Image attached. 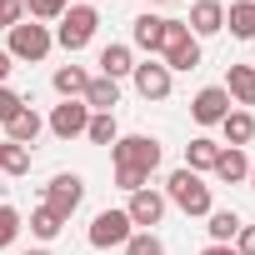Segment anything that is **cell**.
I'll return each mask as SVG.
<instances>
[{
  "label": "cell",
  "mask_w": 255,
  "mask_h": 255,
  "mask_svg": "<svg viewBox=\"0 0 255 255\" xmlns=\"http://www.w3.org/2000/svg\"><path fill=\"white\" fill-rule=\"evenodd\" d=\"M20 110H25V100H20V95H15L10 85H0V125H10V120H15Z\"/></svg>",
  "instance_id": "cell-30"
},
{
  "label": "cell",
  "mask_w": 255,
  "mask_h": 255,
  "mask_svg": "<svg viewBox=\"0 0 255 255\" xmlns=\"http://www.w3.org/2000/svg\"><path fill=\"white\" fill-rule=\"evenodd\" d=\"M80 200H85V180H80V175H55V180L45 185V205H50L60 220H70V215L80 210Z\"/></svg>",
  "instance_id": "cell-6"
},
{
  "label": "cell",
  "mask_w": 255,
  "mask_h": 255,
  "mask_svg": "<svg viewBox=\"0 0 255 255\" xmlns=\"http://www.w3.org/2000/svg\"><path fill=\"white\" fill-rule=\"evenodd\" d=\"M25 255H50V250H25Z\"/></svg>",
  "instance_id": "cell-36"
},
{
  "label": "cell",
  "mask_w": 255,
  "mask_h": 255,
  "mask_svg": "<svg viewBox=\"0 0 255 255\" xmlns=\"http://www.w3.org/2000/svg\"><path fill=\"white\" fill-rule=\"evenodd\" d=\"M145 180H150L145 170H130V165H115V185H120V190H130V195H135V190H145Z\"/></svg>",
  "instance_id": "cell-31"
},
{
  "label": "cell",
  "mask_w": 255,
  "mask_h": 255,
  "mask_svg": "<svg viewBox=\"0 0 255 255\" xmlns=\"http://www.w3.org/2000/svg\"><path fill=\"white\" fill-rule=\"evenodd\" d=\"M205 220H210V225H205V230H210V245H230V240H235V230L245 225L235 210H210Z\"/></svg>",
  "instance_id": "cell-20"
},
{
  "label": "cell",
  "mask_w": 255,
  "mask_h": 255,
  "mask_svg": "<svg viewBox=\"0 0 255 255\" xmlns=\"http://www.w3.org/2000/svg\"><path fill=\"white\" fill-rule=\"evenodd\" d=\"M5 130H10V140H15V145H35V135L45 130V120H40V115H35L30 105H25V110H20V115H15V120L5 125Z\"/></svg>",
  "instance_id": "cell-21"
},
{
  "label": "cell",
  "mask_w": 255,
  "mask_h": 255,
  "mask_svg": "<svg viewBox=\"0 0 255 255\" xmlns=\"http://www.w3.org/2000/svg\"><path fill=\"white\" fill-rule=\"evenodd\" d=\"M130 75H135V90H140L145 100H165V95H170V85H175V75H170L160 60H145V65H135Z\"/></svg>",
  "instance_id": "cell-9"
},
{
  "label": "cell",
  "mask_w": 255,
  "mask_h": 255,
  "mask_svg": "<svg viewBox=\"0 0 255 255\" xmlns=\"http://www.w3.org/2000/svg\"><path fill=\"white\" fill-rule=\"evenodd\" d=\"M25 10H30V20H60L70 10V0H25Z\"/></svg>",
  "instance_id": "cell-28"
},
{
  "label": "cell",
  "mask_w": 255,
  "mask_h": 255,
  "mask_svg": "<svg viewBox=\"0 0 255 255\" xmlns=\"http://www.w3.org/2000/svg\"><path fill=\"white\" fill-rule=\"evenodd\" d=\"M165 200H175L185 215H210V185L195 175V170H170V180H165Z\"/></svg>",
  "instance_id": "cell-1"
},
{
  "label": "cell",
  "mask_w": 255,
  "mask_h": 255,
  "mask_svg": "<svg viewBox=\"0 0 255 255\" xmlns=\"http://www.w3.org/2000/svg\"><path fill=\"white\" fill-rule=\"evenodd\" d=\"M125 255H165V245H160L155 230H135L130 240H125Z\"/></svg>",
  "instance_id": "cell-27"
},
{
  "label": "cell",
  "mask_w": 255,
  "mask_h": 255,
  "mask_svg": "<svg viewBox=\"0 0 255 255\" xmlns=\"http://www.w3.org/2000/svg\"><path fill=\"white\" fill-rule=\"evenodd\" d=\"M50 45H55V35L45 30V25H30V20H20V25H10V60H45L50 55Z\"/></svg>",
  "instance_id": "cell-4"
},
{
  "label": "cell",
  "mask_w": 255,
  "mask_h": 255,
  "mask_svg": "<svg viewBox=\"0 0 255 255\" xmlns=\"http://www.w3.org/2000/svg\"><path fill=\"white\" fill-rule=\"evenodd\" d=\"M250 185H255V170H250Z\"/></svg>",
  "instance_id": "cell-37"
},
{
  "label": "cell",
  "mask_w": 255,
  "mask_h": 255,
  "mask_svg": "<svg viewBox=\"0 0 255 255\" xmlns=\"http://www.w3.org/2000/svg\"><path fill=\"white\" fill-rule=\"evenodd\" d=\"M65 230V220L50 210V205H40V210H30V235H40V240H55Z\"/></svg>",
  "instance_id": "cell-26"
},
{
  "label": "cell",
  "mask_w": 255,
  "mask_h": 255,
  "mask_svg": "<svg viewBox=\"0 0 255 255\" xmlns=\"http://www.w3.org/2000/svg\"><path fill=\"white\" fill-rule=\"evenodd\" d=\"M225 95H230V105H255V65H230Z\"/></svg>",
  "instance_id": "cell-14"
},
{
  "label": "cell",
  "mask_w": 255,
  "mask_h": 255,
  "mask_svg": "<svg viewBox=\"0 0 255 255\" xmlns=\"http://www.w3.org/2000/svg\"><path fill=\"white\" fill-rule=\"evenodd\" d=\"M25 20V0H0V30H10Z\"/></svg>",
  "instance_id": "cell-32"
},
{
  "label": "cell",
  "mask_w": 255,
  "mask_h": 255,
  "mask_svg": "<svg viewBox=\"0 0 255 255\" xmlns=\"http://www.w3.org/2000/svg\"><path fill=\"white\" fill-rule=\"evenodd\" d=\"M135 45L155 55V50L165 45V20H160V15H140V20H135Z\"/></svg>",
  "instance_id": "cell-22"
},
{
  "label": "cell",
  "mask_w": 255,
  "mask_h": 255,
  "mask_svg": "<svg viewBox=\"0 0 255 255\" xmlns=\"http://www.w3.org/2000/svg\"><path fill=\"white\" fill-rule=\"evenodd\" d=\"M85 140H90V145H115V140H120V125H115V115H90V125H85Z\"/></svg>",
  "instance_id": "cell-25"
},
{
  "label": "cell",
  "mask_w": 255,
  "mask_h": 255,
  "mask_svg": "<svg viewBox=\"0 0 255 255\" xmlns=\"http://www.w3.org/2000/svg\"><path fill=\"white\" fill-rule=\"evenodd\" d=\"M220 150H225V145H215L210 135H195V140L185 145V170H195V175H200V170H215Z\"/></svg>",
  "instance_id": "cell-17"
},
{
  "label": "cell",
  "mask_w": 255,
  "mask_h": 255,
  "mask_svg": "<svg viewBox=\"0 0 255 255\" xmlns=\"http://www.w3.org/2000/svg\"><path fill=\"white\" fill-rule=\"evenodd\" d=\"M110 155H115V165H130V170H155L160 165V140L155 135H120L115 145H110Z\"/></svg>",
  "instance_id": "cell-2"
},
{
  "label": "cell",
  "mask_w": 255,
  "mask_h": 255,
  "mask_svg": "<svg viewBox=\"0 0 255 255\" xmlns=\"http://www.w3.org/2000/svg\"><path fill=\"white\" fill-rule=\"evenodd\" d=\"M225 25H230L235 40H255V0H235L230 15H225Z\"/></svg>",
  "instance_id": "cell-19"
},
{
  "label": "cell",
  "mask_w": 255,
  "mask_h": 255,
  "mask_svg": "<svg viewBox=\"0 0 255 255\" xmlns=\"http://www.w3.org/2000/svg\"><path fill=\"white\" fill-rule=\"evenodd\" d=\"M220 130H225V145L240 150V145L255 140V115H250V110H230V115L220 120Z\"/></svg>",
  "instance_id": "cell-15"
},
{
  "label": "cell",
  "mask_w": 255,
  "mask_h": 255,
  "mask_svg": "<svg viewBox=\"0 0 255 255\" xmlns=\"http://www.w3.org/2000/svg\"><path fill=\"white\" fill-rule=\"evenodd\" d=\"M0 170H5V175H25V170H30V145L0 140Z\"/></svg>",
  "instance_id": "cell-24"
},
{
  "label": "cell",
  "mask_w": 255,
  "mask_h": 255,
  "mask_svg": "<svg viewBox=\"0 0 255 255\" xmlns=\"http://www.w3.org/2000/svg\"><path fill=\"white\" fill-rule=\"evenodd\" d=\"M125 215H130V225H135V230H150V225H160V215H165V195L145 185V190H135V195H130Z\"/></svg>",
  "instance_id": "cell-8"
},
{
  "label": "cell",
  "mask_w": 255,
  "mask_h": 255,
  "mask_svg": "<svg viewBox=\"0 0 255 255\" xmlns=\"http://www.w3.org/2000/svg\"><path fill=\"white\" fill-rule=\"evenodd\" d=\"M130 235H135V225H130V215H125V210H100V215L90 220V245H95V250L125 245Z\"/></svg>",
  "instance_id": "cell-5"
},
{
  "label": "cell",
  "mask_w": 255,
  "mask_h": 255,
  "mask_svg": "<svg viewBox=\"0 0 255 255\" xmlns=\"http://www.w3.org/2000/svg\"><path fill=\"white\" fill-rule=\"evenodd\" d=\"M130 70H135L130 45H105V50H100V75H105V80H115V85H120Z\"/></svg>",
  "instance_id": "cell-16"
},
{
  "label": "cell",
  "mask_w": 255,
  "mask_h": 255,
  "mask_svg": "<svg viewBox=\"0 0 255 255\" xmlns=\"http://www.w3.org/2000/svg\"><path fill=\"white\" fill-rule=\"evenodd\" d=\"M235 255H255V225H240L235 230Z\"/></svg>",
  "instance_id": "cell-33"
},
{
  "label": "cell",
  "mask_w": 255,
  "mask_h": 255,
  "mask_svg": "<svg viewBox=\"0 0 255 255\" xmlns=\"http://www.w3.org/2000/svg\"><path fill=\"white\" fill-rule=\"evenodd\" d=\"M165 5H175V0H165Z\"/></svg>",
  "instance_id": "cell-38"
},
{
  "label": "cell",
  "mask_w": 255,
  "mask_h": 255,
  "mask_svg": "<svg viewBox=\"0 0 255 255\" xmlns=\"http://www.w3.org/2000/svg\"><path fill=\"white\" fill-rule=\"evenodd\" d=\"M85 85H90V75H85L80 65H60V70H55V90H60L65 100H80Z\"/></svg>",
  "instance_id": "cell-23"
},
{
  "label": "cell",
  "mask_w": 255,
  "mask_h": 255,
  "mask_svg": "<svg viewBox=\"0 0 255 255\" xmlns=\"http://www.w3.org/2000/svg\"><path fill=\"white\" fill-rule=\"evenodd\" d=\"M160 55H165L160 65H165L170 75H175V70H195V65H200V40H195V35H180V40H170Z\"/></svg>",
  "instance_id": "cell-12"
},
{
  "label": "cell",
  "mask_w": 255,
  "mask_h": 255,
  "mask_svg": "<svg viewBox=\"0 0 255 255\" xmlns=\"http://www.w3.org/2000/svg\"><path fill=\"white\" fill-rule=\"evenodd\" d=\"M85 125H90V105H85V100H60V105L50 110V130H55L60 140L85 135Z\"/></svg>",
  "instance_id": "cell-7"
},
{
  "label": "cell",
  "mask_w": 255,
  "mask_h": 255,
  "mask_svg": "<svg viewBox=\"0 0 255 255\" xmlns=\"http://www.w3.org/2000/svg\"><path fill=\"white\" fill-rule=\"evenodd\" d=\"M215 180H225V185H240V180H250V160H245V150H220V160H215V170H210Z\"/></svg>",
  "instance_id": "cell-18"
},
{
  "label": "cell",
  "mask_w": 255,
  "mask_h": 255,
  "mask_svg": "<svg viewBox=\"0 0 255 255\" xmlns=\"http://www.w3.org/2000/svg\"><path fill=\"white\" fill-rule=\"evenodd\" d=\"M85 105H90V115H115V105H120V85L115 80H105V75H95L90 85H85V95H80Z\"/></svg>",
  "instance_id": "cell-13"
},
{
  "label": "cell",
  "mask_w": 255,
  "mask_h": 255,
  "mask_svg": "<svg viewBox=\"0 0 255 255\" xmlns=\"http://www.w3.org/2000/svg\"><path fill=\"white\" fill-rule=\"evenodd\" d=\"M15 70V60H10V50H0V85H5V75Z\"/></svg>",
  "instance_id": "cell-34"
},
{
  "label": "cell",
  "mask_w": 255,
  "mask_h": 255,
  "mask_svg": "<svg viewBox=\"0 0 255 255\" xmlns=\"http://www.w3.org/2000/svg\"><path fill=\"white\" fill-rule=\"evenodd\" d=\"M200 255H235V245H205Z\"/></svg>",
  "instance_id": "cell-35"
},
{
  "label": "cell",
  "mask_w": 255,
  "mask_h": 255,
  "mask_svg": "<svg viewBox=\"0 0 255 255\" xmlns=\"http://www.w3.org/2000/svg\"><path fill=\"white\" fill-rule=\"evenodd\" d=\"M95 25H100L95 5H70V10L60 15V30H55V40H60L65 50H85V45L95 40Z\"/></svg>",
  "instance_id": "cell-3"
},
{
  "label": "cell",
  "mask_w": 255,
  "mask_h": 255,
  "mask_svg": "<svg viewBox=\"0 0 255 255\" xmlns=\"http://www.w3.org/2000/svg\"><path fill=\"white\" fill-rule=\"evenodd\" d=\"M185 25H190V35H195V40H205V35H220V30H225V5H220V0H195Z\"/></svg>",
  "instance_id": "cell-11"
},
{
  "label": "cell",
  "mask_w": 255,
  "mask_h": 255,
  "mask_svg": "<svg viewBox=\"0 0 255 255\" xmlns=\"http://www.w3.org/2000/svg\"><path fill=\"white\" fill-rule=\"evenodd\" d=\"M15 235H20V210L15 205H0V250H5Z\"/></svg>",
  "instance_id": "cell-29"
},
{
  "label": "cell",
  "mask_w": 255,
  "mask_h": 255,
  "mask_svg": "<svg viewBox=\"0 0 255 255\" xmlns=\"http://www.w3.org/2000/svg\"><path fill=\"white\" fill-rule=\"evenodd\" d=\"M190 115H195L200 125H220V120L230 115V95H225V85H205V90L190 100Z\"/></svg>",
  "instance_id": "cell-10"
}]
</instances>
